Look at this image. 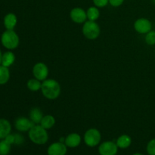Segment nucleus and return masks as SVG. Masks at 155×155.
Instances as JSON below:
<instances>
[{
	"instance_id": "a878e982",
	"label": "nucleus",
	"mask_w": 155,
	"mask_h": 155,
	"mask_svg": "<svg viewBox=\"0 0 155 155\" xmlns=\"http://www.w3.org/2000/svg\"><path fill=\"white\" fill-rule=\"evenodd\" d=\"M124 2V0H109V4L112 7L117 8L122 5Z\"/></svg>"
},
{
	"instance_id": "c85d7f7f",
	"label": "nucleus",
	"mask_w": 155,
	"mask_h": 155,
	"mask_svg": "<svg viewBox=\"0 0 155 155\" xmlns=\"http://www.w3.org/2000/svg\"><path fill=\"white\" fill-rule=\"evenodd\" d=\"M2 54L3 53L2 52L1 49H0V65H1V63H2Z\"/></svg>"
},
{
	"instance_id": "0eeeda50",
	"label": "nucleus",
	"mask_w": 155,
	"mask_h": 155,
	"mask_svg": "<svg viewBox=\"0 0 155 155\" xmlns=\"http://www.w3.org/2000/svg\"><path fill=\"white\" fill-rule=\"evenodd\" d=\"M118 147L116 142L112 141H106L99 145L98 153L100 155H117Z\"/></svg>"
},
{
	"instance_id": "9b49d317",
	"label": "nucleus",
	"mask_w": 155,
	"mask_h": 155,
	"mask_svg": "<svg viewBox=\"0 0 155 155\" xmlns=\"http://www.w3.org/2000/svg\"><path fill=\"white\" fill-rule=\"evenodd\" d=\"M67 152H68V147L64 143L61 142L51 144L47 149L48 155H66Z\"/></svg>"
},
{
	"instance_id": "20e7f679",
	"label": "nucleus",
	"mask_w": 155,
	"mask_h": 155,
	"mask_svg": "<svg viewBox=\"0 0 155 155\" xmlns=\"http://www.w3.org/2000/svg\"><path fill=\"white\" fill-rule=\"evenodd\" d=\"M82 33L86 39L94 40L100 36L101 28H100V26L96 23V21H92L88 20L83 24Z\"/></svg>"
},
{
	"instance_id": "4be33fe9",
	"label": "nucleus",
	"mask_w": 155,
	"mask_h": 155,
	"mask_svg": "<svg viewBox=\"0 0 155 155\" xmlns=\"http://www.w3.org/2000/svg\"><path fill=\"white\" fill-rule=\"evenodd\" d=\"M12 149V145L5 139L0 140V155H8Z\"/></svg>"
},
{
	"instance_id": "f3484780",
	"label": "nucleus",
	"mask_w": 155,
	"mask_h": 155,
	"mask_svg": "<svg viewBox=\"0 0 155 155\" xmlns=\"http://www.w3.org/2000/svg\"><path fill=\"white\" fill-rule=\"evenodd\" d=\"M30 119L35 124H40L41 120H42V117H43V114L42 111L41 110L40 108L39 107H33L30 110Z\"/></svg>"
},
{
	"instance_id": "ddd939ff",
	"label": "nucleus",
	"mask_w": 155,
	"mask_h": 155,
	"mask_svg": "<svg viewBox=\"0 0 155 155\" xmlns=\"http://www.w3.org/2000/svg\"><path fill=\"white\" fill-rule=\"evenodd\" d=\"M18 24V18L14 13H8L3 18V24L6 30H14Z\"/></svg>"
},
{
	"instance_id": "4468645a",
	"label": "nucleus",
	"mask_w": 155,
	"mask_h": 155,
	"mask_svg": "<svg viewBox=\"0 0 155 155\" xmlns=\"http://www.w3.org/2000/svg\"><path fill=\"white\" fill-rule=\"evenodd\" d=\"M12 124L10 121L5 118H0V140L4 139L12 133Z\"/></svg>"
},
{
	"instance_id": "39448f33",
	"label": "nucleus",
	"mask_w": 155,
	"mask_h": 155,
	"mask_svg": "<svg viewBox=\"0 0 155 155\" xmlns=\"http://www.w3.org/2000/svg\"><path fill=\"white\" fill-rule=\"evenodd\" d=\"M101 140V134L98 130L91 128L86 130L84 134V142L88 147L94 148L98 145Z\"/></svg>"
},
{
	"instance_id": "6ab92c4d",
	"label": "nucleus",
	"mask_w": 155,
	"mask_h": 155,
	"mask_svg": "<svg viewBox=\"0 0 155 155\" xmlns=\"http://www.w3.org/2000/svg\"><path fill=\"white\" fill-rule=\"evenodd\" d=\"M10 71L9 68L3 65H0V86L8 83L10 80Z\"/></svg>"
},
{
	"instance_id": "bb28decb",
	"label": "nucleus",
	"mask_w": 155,
	"mask_h": 155,
	"mask_svg": "<svg viewBox=\"0 0 155 155\" xmlns=\"http://www.w3.org/2000/svg\"><path fill=\"white\" fill-rule=\"evenodd\" d=\"M15 145H21L24 143V138L21 136V134H15Z\"/></svg>"
},
{
	"instance_id": "423d86ee",
	"label": "nucleus",
	"mask_w": 155,
	"mask_h": 155,
	"mask_svg": "<svg viewBox=\"0 0 155 155\" xmlns=\"http://www.w3.org/2000/svg\"><path fill=\"white\" fill-rule=\"evenodd\" d=\"M48 74H49V71H48V66L43 62H38L35 64L33 66V75L34 78L42 82L48 79Z\"/></svg>"
},
{
	"instance_id": "1a4fd4ad",
	"label": "nucleus",
	"mask_w": 155,
	"mask_h": 155,
	"mask_svg": "<svg viewBox=\"0 0 155 155\" xmlns=\"http://www.w3.org/2000/svg\"><path fill=\"white\" fill-rule=\"evenodd\" d=\"M34 125L35 124L30 118L25 117H20L17 118L15 121V129L21 133L28 132Z\"/></svg>"
},
{
	"instance_id": "aec40b11",
	"label": "nucleus",
	"mask_w": 155,
	"mask_h": 155,
	"mask_svg": "<svg viewBox=\"0 0 155 155\" xmlns=\"http://www.w3.org/2000/svg\"><path fill=\"white\" fill-rule=\"evenodd\" d=\"M87 20L92 21H96L100 17V11L96 6H91L86 10Z\"/></svg>"
},
{
	"instance_id": "7c9ffc66",
	"label": "nucleus",
	"mask_w": 155,
	"mask_h": 155,
	"mask_svg": "<svg viewBox=\"0 0 155 155\" xmlns=\"http://www.w3.org/2000/svg\"><path fill=\"white\" fill-rule=\"evenodd\" d=\"M152 2L154 3V4L155 5V0H152Z\"/></svg>"
},
{
	"instance_id": "b1692460",
	"label": "nucleus",
	"mask_w": 155,
	"mask_h": 155,
	"mask_svg": "<svg viewBox=\"0 0 155 155\" xmlns=\"http://www.w3.org/2000/svg\"><path fill=\"white\" fill-rule=\"evenodd\" d=\"M146 151L148 155H155V138L150 140L147 144Z\"/></svg>"
},
{
	"instance_id": "2eb2a0df",
	"label": "nucleus",
	"mask_w": 155,
	"mask_h": 155,
	"mask_svg": "<svg viewBox=\"0 0 155 155\" xmlns=\"http://www.w3.org/2000/svg\"><path fill=\"white\" fill-rule=\"evenodd\" d=\"M15 59H16L15 54L12 52V51L8 50V51H5L2 54L1 65H3V66L7 67V68H9L15 63Z\"/></svg>"
},
{
	"instance_id": "f8f14e48",
	"label": "nucleus",
	"mask_w": 155,
	"mask_h": 155,
	"mask_svg": "<svg viewBox=\"0 0 155 155\" xmlns=\"http://www.w3.org/2000/svg\"><path fill=\"white\" fill-rule=\"evenodd\" d=\"M82 142V138L80 134L77 133H70L67 137H65L64 144L68 148H75L80 145Z\"/></svg>"
},
{
	"instance_id": "6e6552de",
	"label": "nucleus",
	"mask_w": 155,
	"mask_h": 155,
	"mask_svg": "<svg viewBox=\"0 0 155 155\" xmlns=\"http://www.w3.org/2000/svg\"><path fill=\"white\" fill-rule=\"evenodd\" d=\"M134 29L140 34H146L152 29V24L148 19L140 18L134 22Z\"/></svg>"
},
{
	"instance_id": "f03ea898",
	"label": "nucleus",
	"mask_w": 155,
	"mask_h": 155,
	"mask_svg": "<svg viewBox=\"0 0 155 155\" xmlns=\"http://www.w3.org/2000/svg\"><path fill=\"white\" fill-rule=\"evenodd\" d=\"M28 137L33 143L38 145L46 144L48 140L47 130L44 129L40 124H35L28 131Z\"/></svg>"
},
{
	"instance_id": "cd10ccee",
	"label": "nucleus",
	"mask_w": 155,
	"mask_h": 155,
	"mask_svg": "<svg viewBox=\"0 0 155 155\" xmlns=\"http://www.w3.org/2000/svg\"><path fill=\"white\" fill-rule=\"evenodd\" d=\"M4 139H5V140L7 141L9 144H11V145H12L13 144H15V134H12V133H10V134L8 135V136H6Z\"/></svg>"
},
{
	"instance_id": "f257e3e1",
	"label": "nucleus",
	"mask_w": 155,
	"mask_h": 155,
	"mask_svg": "<svg viewBox=\"0 0 155 155\" xmlns=\"http://www.w3.org/2000/svg\"><path fill=\"white\" fill-rule=\"evenodd\" d=\"M41 92L43 96L48 100H54L61 95L60 83L54 79H46L42 81Z\"/></svg>"
},
{
	"instance_id": "5701e85b",
	"label": "nucleus",
	"mask_w": 155,
	"mask_h": 155,
	"mask_svg": "<svg viewBox=\"0 0 155 155\" xmlns=\"http://www.w3.org/2000/svg\"><path fill=\"white\" fill-rule=\"evenodd\" d=\"M145 41L149 45H155V30H151V31L145 34Z\"/></svg>"
},
{
	"instance_id": "dca6fc26",
	"label": "nucleus",
	"mask_w": 155,
	"mask_h": 155,
	"mask_svg": "<svg viewBox=\"0 0 155 155\" xmlns=\"http://www.w3.org/2000/svg\"><path fill=\"white\" fill-rule=\"evenodd\" d=\"M116 144L118 148L120 149H127L131 145L132 138L129 135H121L117 139Z\"/></svg>"
},
{
	"instance_id": "7ed1b4c3",
	"label": "nucleus",
	"mask_w": 155,
	"mask_h": 155,
	"mask_svg": "<svg viewBox=\"0 0 155 155\" xmlns=\"http://www.w3.org/2000/svg\"><path fill=\"white\" fill-rule=\"evenodd\" d=\"M1 43L6 49H16L20 44L19 36L14 30H5L1 35Z\"/></svg>"
},
{
	"instance_id": "c756f323",
	"label": "nucleus",
	"mask_w": 155,
	"mask_h": 155,
	"mask_svg": "<svg viewBox=\"0 0 155 155\" xmlns=\"http://www.w3.org/2000/svg\"><path fill=\"white\" fill-rule=\"evenodd\" d=\"M133 155H145V154H142V153H135V154H133Z\"/></svg>"
},
{
	"instance_id": "a211bd4d",
	"label": "nucleus",
	"mask_w": 155,
	"mask_h": 155,
	"mask_svg": "<svg viewBox=\"0 0 155 155\" xmlns=\"http://www.w3.org/2000/svg\"><path fill=\"white\" fill-rule=\"evenodd\" d=\"M39 124L45 130H50L55 125V118L51 114L45 115Z\"/></svg>"
},
{
	"instance_id": "9d476101",
	"label": "nucleus",
	"mask_w": 155,
	"mask_h": 155,
	"mask_svg": "<svg viewBox=\"0 0 155 155\" xmlns=\"http://www.w3.org/2000/svg\"><path fill=\"white\" fill-rule=\"evenodd\" d=\"M70 18L76 24H84L87 21L86 11L80 7H76L70 12Z\"/></svg>"
},
{
	"instance_id": "412c9836",
	"label": "nucleus",
	"mask_w": 155,
	"mask_h": 155,
	"mask_svg": "<svg viewBox=\"0 0 155 155\" xmlns=\"http://www.w3.org/2000/svg\"><path fill=\"white\" fill-rule=\"evenodd\" d=\"M42 83V81L36 78L30 79L27 83V87L29 90L32 91V92H38V91L41 90Z\"/></svg>"
},
{
	"instance_id": "393cba45",
	"label": "nucleus",
	"mask_w": 155,
	"mask_h": 155,
	"mask_svg": "<svg viewBox=\"0 0 155 155\" xmlns=\"http://www.w3.org/2000/svg\"><path fill=\"white\" fill-rule=\"evenodd\" d=\"M94 5L99 8H104L109 4V0H92Z\"/></svg>"
}]
</instances>
